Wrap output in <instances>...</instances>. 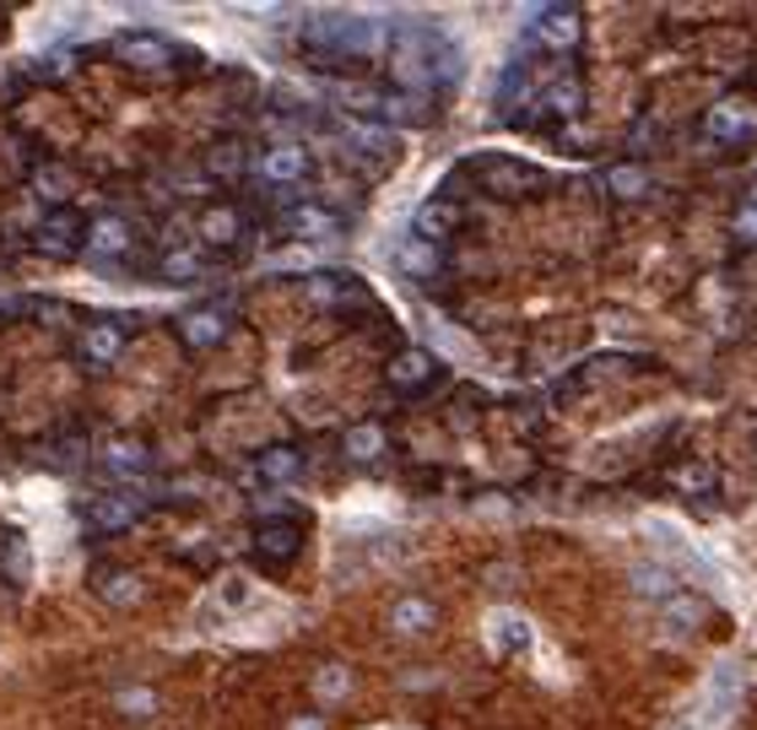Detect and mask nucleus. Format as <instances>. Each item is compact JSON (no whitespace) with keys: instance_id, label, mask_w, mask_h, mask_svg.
I'll list each match as a JSON object with an SVG mask.
<instances>
[{"instance_id":"4468645a","label":"nucleus","mask_w":757,"mask_h":730,"mask_svg":"<svg viewBox=\"0 0 757 730\" xmlns=\"http://www.w3.org/2000/svg\"><path fill=\"white\" fill-rule=\"evenodd\" d=\"M434 379V357L423 352V346H412V352H401L395 363H390V385L395 390H423Z\"/></svg>"},{"instance_id":"423d86ee","label":"nucleus","mask_w":757,"mask_h":730,"mask_svg":"<svg viewBox=\"0 0 757 730\" xmlns=\"http://www.w3.org/2000/svg\"><path fill=\"white\" fill-rule=\"evenodd\" d=\"M76 352H81V363H92V368H114L120 363V352H125V325L120 320H92L81 341H76Z\"/></svg>"},{"instance_id":"2eb2a0df","label":"nucleus","mask_w":757,"mask_h":730,"mask_svg":"<svg viewBox=\"0 0 757 730\" xmlns=\"http://www.w3.org/2000/svg\"><path fill=\"white\" fill-rule=\"evenodd\" d=\"M703 131L714 135L720 146H736V141H747V131H753V114H742L736 103H720V109H709Z\"/></svg>"},{"instance_id":"f257e3e1","label":"nucleus","mask_w":757,"mask_h":730,"mask_svg":"<svg viewBox=\"0 0 757 730\" xmlns=\"http://www.w3.org/2000/svg\"><path fill=\"white\" fill-rule=\"evenodd\" d=\"M460 44L439 22H395V81L401 87H449L460 76Z\"/></svg>"},{"instance_id":"c756f323","label":"nucleus","mask_w":757,"mask_h":730,"mask_svg":"<svg viewBox=\"0 0 757 730\" xmlns=\"http://www.w3.org/2000/svg\"><path fill=\"white\" fill-rule=\"evenodd\" d=\"M341 693H347V671H341V665H330V671H319V698H325V704H336Z\"/></svg>"},{"instance_id":"7ed1b4c3","label":"nucleus","mask_w":757,"mask_h":730,"mask_svg":"<svg viewBox=\"0 0 757 730\" xmlns=\"http://www.w3.org/2000/svg\"><path fill=\"white\" fill-rule=\"evenodd\" d=\"M315 174V157L304 152V146H265L260 157H254V179L260 185H276V190H287V185H304Z\"/></svg>"},{"instance_id":"ddd939ff","label":"nucleus","mask_w":757,"mask_h":730,"mask_svg":"<svg viewBox=\"0 0 757 730\" xmlns=\"http://www.w3.org/2000/svg\"><path fill=\"white\" fill-rule=\"evenodd\" d=\"M282 222H287V233H293V239H309V244H319V239H336V233H341L336 211H325V206H293Z\"/></svg>"},{"instance_id":"a878e982","label":"nucleus","mask_w":757,"mask_h":730,"mask_svg":"<svg viewBox=\"0 0 757 730\" xmlns=\"http://www.w3.org/2000/svg\"><path fill=\"white\" fill-rule=\"evenodd\" d=\"M644 185H649V174H644L638 163H623V168H612V179H606V190H612V196H623V200L644 196Z\"/></svg>"},{"instance_id":"412c9836","label":"nucleus","mask_w":757,"mask_h":730,"mask_svg":"<svg viewBox=\"0 0 757 730\" xmlns=\"http://www.w3.org/2000/svg\"><path fill=\"white\" fill-rule=\"evenodd\" d=\"M487 174H504L493 190H504V196H519V190H530V179H536V168H519V163H508V157H487Z\"/></svg>"},{"instance_id":"aec40b11","label":"nucleus","mask_w":757,"mask_h":730,"mask_svg":"<svg viewBox=\"0 0 757 730\" xmlns=\"http://www.w3.org/2000/svg\"><path fill=\"white\" fill-rule=\"evenodd\" d=\"M378 450H384V428L378 422H363V428L347 433V461H374Z\"/></svg>"},{"instance_id":"6ab92c4d","label":"nucleus","mask_w":757,"mask_h":730,"mask_svg":"<svg viewBox=\"0 0 757 730\" xmlns=\"http://www.w3.org/2000/svg\"><path fill=\"white\" fill-rule=\"evenodd\" d=\"M434 622H439V617H434V606L423 596H412V600L395 606V628H401V633H428Z\"/></svg>"},{"instance_id":"2f4dec72","label":"nucleus","mask_w":757,"mask_h":730,"mask_svg":"<svg viewBox=\"0 0 757 730\" xmlns=\"http://www.w3.org/2000/svg\"><path fill=\"white\" fill-rule=\"evenodd\" d=\"M498 644H504V650H525V644H530V628H525V622H498Z\"/></svg>"},{"instance_id":"4be33fe9","label":"nucleus","mask_w":757,"mask_h":730,"mask_svg":"<svg viewBox=\"0 0 757 730\" xmlns=\"http://www.w3.org/2000/svg\"><path fill=\"white\" fill-rule=\"evenodd\" d=\"M244 168H250V163H244V146H233V141H228V146H211V152H206V174L239 179Z\"/></svg>"},{"instance_id":"f3484780","label":"nucleus","mask_w":757,"mask_h":730,"mask_svg":"<svg viewBox=\"0 0 757 730\" xmlns=\"http://www.w3.org/2000/svg\"><path fill=\"white\" fill-rule=\"evenodd\" d=\"M439 266H443L439 244H428V239H406V244H401V270H406V276L423 281V276H434Z\"/></svg>"},{"instance_id":"cd10ccee","label":"nucleus","mask_w":757,"mask_h":730,"mask_svg":"<svg viewBox=\"0 0 757 730\" xmlns=\"http://www.w3.org/2000/svg\"><path fill=\"white\" fill-rule=\"evenodd\" d=\"M163 276H168V281H195V276H200V261H195L189 250H174V255H163Z\"/></svg>"},{"instance_id":"dca6fc26","label":"nucleus","mask_w":757,"mask_h":730,"mask_svg":"<svg viewBox=\"0 0 757 730\" xmlns=\"http://www.w3.org/2000/svg\"><path fill=\"white\" fill-rule=\"evenodd\" d=\"M341 141H347V152H358L363 163H390V157H395V141L378 131V125H352Z\"/></svg>"},{"instance_id":"9b49d317","label":"nucleus","mask_w":757,"mask_h":730,"mask_svg":"<svg viewBox=\"0 0 757 730\" xmlns=\"http://www.w3.org/2000/svg\"><path fill=\"white\" fill-rule=\"evenodd\" d=\"M298 546H304V531H298L293 520H265V526L254 531V552H260L265 563H287V557H298Z\"/></svg>"},{"instance_id":"473e14b6","label":"nucleus","mask_w":757,"mask_h":730,"mask_svg":"<svg viewBox=\"0 0 757 730\" xmlns=\"http://www.w3.org/2000/svg\"><path fill=\"white\" fill-rule=\"evenodd\" d=\"M638 590H644V596H649V590H655V596H666V590H671V579H666L660 568H655V574H649V568H638Z\"/></svg>"},{"instance_id":"b1692460","label":"nucleus","mask_w":757,"mask_h":730,"mask_svg":"<svg viewBox=\"0 0 757 730\" xmlns=\"http://www.w3.org/2000/svg\"><path fill=\"white\" fill-rule=\"evenodd\" d=\"M541 103H547V114H558V120H563V114H579V103H584V98H579V81H552V87L541 92Z\"/></svg>"},{"instance_id":"7c9ffc66","label":"nucleus","mask_w":757,"mask_h":730,"mask_svg":"<svg viewBox=\"0 0 757 730\" xmlns=\"http://www.w3.org/2000/svg\"><path fill=\"white\" fill-rule=\"evenodd\" d=\"M736 239H742V244H757V200H747V206L736 211Z\"/></svg>"},{"instance_id":"f704fd0d","label":"nucleus","mask_w":757,"mask_h":730,"mask_svg":"<svg viewBox=\"0 0 757 730\" xmlns=\"http://www.w3.org/2000/svg\"><path fill=\"white\" fill-rule=\"evenodd\" d=\"M293 730H325V726H319V720H298V726H293Z\"/></svg>"},{"instance_id":"1a4fd4ad","label":"nucleus","mask_w":757,"mask_h":730,"mask_svg":"<svg viewBox=\"0 0 757 730\" xmlns=\"http://www.w3.org/2000/svg\"><path fill=\"white\" fill-rule=\"evenodd\" d=\"M125 250H130V222L125 217L109 211V217H92V222H87V255H92V261H120Z\"/></svg>"},{"instance_id":"6e6552de","label":"nucleus","mask_w":757,"mask_h":730,"mask_svg":"<svg viewBox=\"0 0 757 730\" xmlns=\"http://www.w3.org/2000/svg\"><path fill=\"white\" fill-rule=\"evenodd\" d=\"M530 38H541L547 49H573L579 44V16L568 5H541L530 16Z\"/></svg>"},{"instance_id":"393cba45","label":"nucleus","mask_w":757,"mask_h":730,"mask_svg":"<svg viewBox=\"0 0 757 730\" xmlns=\"http://www.w3.org/2000/svg\"><path fill=\"white\" fill-rule=\"evenodd\" d=\"M298 455H293V450H265V455H260V476H265V482H293V476H298Z\"/></svg>"},{"instance_id":"39448f33","label":"nucleus","mask_w":757,"mask_h":730,"mask_svg":"<svg viewBox=\"0 0 757 730\" xmlns=\"http://www.w3.org/2000/svg\"><path fill=\"white\" fill-rule=\"evenodd\" d=\"M174 38H163V33H120L114 38V55L125 60V66L135 70H163V66H174Z\"/></svg>"},{"instance_id":"9d476101","label":"nucleus","mask_w":757,"mask_h":730,"mask_svg":"<svg viewBox=\"0 0 757 730\" xmlns=\"http://www.w3.org/2000/svg\"><path fill=\"white\" fill-rule=\"evenodd\" d=\"M195 228H200V239H206L211 250H233V244L244 239V211H239V206H206Z\"/></svg>"},{"instance_id":"0eeeda50","label":"nucleus","mask_w":757,"mask_h":730,"mask_svg":"<svg viewBox=\"0 0 757 730\" xmlns=\"http://www.w3.org/2000/svg\"><path fill=\"white\" fill-rule=\"evenodd\" d=\"M87 520H92V531L120 535L141 520V498H135V493H98V498L87 504Z\"/></svg>"},{"instance_id":"20e7f679","label":"nucleus","mask_w":757,"mask_h":730,"mask_svg":"<svg viewBox=\"0 0 757 730\" xmlns=\"http://www.w3.org/2000/svg\"><path fill=\"white\" fill-rule=\"evenodd\" d=\"M33 250L50 261H76L87 250V222L76 211H50V222L33 233Z\"/></svg>"},{"instance_id":"72a5a7b5","label":"nucleus","mask_w":757,"mask_h":730,"mask_svg":"<svg viewBox=\"0 0 757 730\" xmlns=\"http://www.w3.org/2000/svg\"><path fill=\"white\" fill-rule=\"evenodd\" d=\"M120 709H125V715H152V698H146V693H125Z\"/></svg>"},{"instance_id":"f8f14e48","label":"nucleus","mask_w":757,"mask_h":730,"mask_svg":"<svg viewBox=\"0 0 757 730\" xmlns=\"http://www.w3.org/2000/svg\"><path fill=\"white\" fill-rule=\"evenodd\" d=\"M228 335V314L222 309H195L179 320V341H185L189 352H206V346H217Z\"/></svg>"},{"instance_id":"a211bd4d","label":"nucleus","mask_w":757,"mask_h":730,"mask_svg":"<svg viewBox=\"0 0 757 730\" xmlns=\"http://www.w3.org/2000/svg\"><path fill=\"white\" fill-rule=\"evenodd\" d=\"M103 461L114 465V471H146L152 465V450L146 444H135V439H109V450H103Z\"/></svg>"},{"instance_id":"bb28decb","label":"nucleus","mask_w":757,"mask_h":730,"mask_svg":"<svg viewBox=\"0 0 757 730\" xmlns=\"http://www.w3.org/2000/svg\"><path fill=\"white\" fill-rule=\"evenodd\" d=\"M98 590H103V600H114V606H130V600H141V579H135V574H109Z\"/></svg>"},{"instance_id":"f03ea898","label":"nucleus","mask_w":757,"mask_h":730,"mask_svg":"<svg viewBox=\"0 0 757 730\" xmlns=\"http://www.w3.org/2000/svg\"><path fill=\"white\" fill-rule=\"evenodd\" d=\"M304 38L325 55H378L384 38H395V27L378 16H352V11H315L304 22Z\"/></svg>"},{"instance_id":"c85d7f7f","label":"nucleus","mask_w":757,"mask_h":730,"mask_svg":"<svg viewBox=\"0 0 757 730\" xmlns=\"http://www.w3.org/2000/svg\"><path fill=\"white\" fill-rule=\"evenodd\" d=\"M39 196H44V200H65V196H70V179H65L61 168H44V174H39Z\"/></svg>"},{"instance_id":"5701e85b","label":"nucleus","mask_w":757,"mask_h":730,"mask_svg":"<svg viewBox=\"0 0 757 730\" xmlns=\"http://www.w3.org/2000/svg\"><path fill=\"white\" fill-rule=\"evenodd\" d=\"M454 228V206H423V217H417V239H428V244H439L443 233Z\"/></svg>"}]
</instances>
